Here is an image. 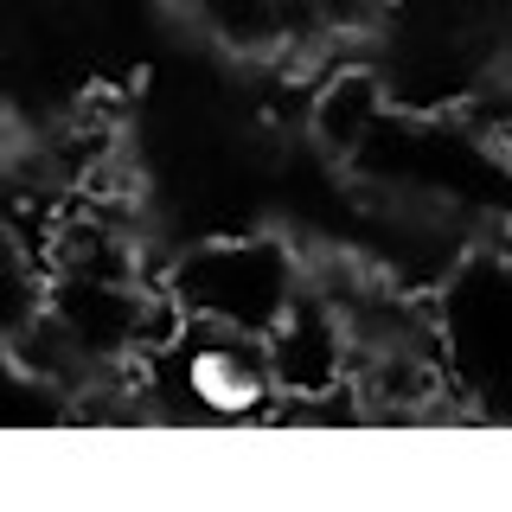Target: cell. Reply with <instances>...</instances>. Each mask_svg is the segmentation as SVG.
<instances>
[{
    "instance_id": "obj_5",
    "label": "cell",
    "mask_w": 512,
    "mask_h": 512,
    "mask_svg": "<svg viewBox=\"0 0 512 512\" xmlns=\"http://www.w3.org/2000/svg\"><path fill=\"white\" fill-rule=\"evenodd\" d=\"M186 384L205 410H250L276 391L269 372V340L263 333H237V327H212L192 320V346H186Z\"/></svg>"
},
{
    "instance_id": "obj_6",
    "label": "cell",
    "mask_w": 512,
    "mask_h": 512,
    "mask_svg": "<svg viewBox=\"0 0 512 512\" xmlns=\"http://www.w3.org/2000/svg\"><path fill=\"white\" fill-rule=\"evenodd\" d=\"M384 116H391V109H384V84L372 71H333L327 84L314 90V103H308V135H314L320 154L352 160L365 141L378 135Z\"/></svg>"
},
{
    "instance_id": "obj_1",
    "label": "cell",
    "mask_w": 512,
    "mask_h": 512,
    "mask_svg": "<svg viewBox=\"0 0 512 512\" xmlns=\"http://www.w3.org/2000/svg\"><path fill=\"white\" fill-rule=\"evenodd\" d=\"M352 173L410 212L512 218V141H487L461 122L384 116L378 135L352 154Z\"/></svg>"
},
{
    "instance_id": "obj_7",
    "label": "cell",
    "mask_w": 512,
    "mask_h": 512,
    "mask_svg": "<svg viewBox=\"0 0 512 512\" xmlns=\"http://www.w3.org/2000/svg\"><path fill=\"white\" fill-rule=\"evenodd\" d=\"M314 7H320V26L327 32H372L391 13V0H314Z\"/></svg>"
},
{
    "instance_id": "obj_4",
    "label": "cell",
    "mask_w": 512,
    "mask_h": 512,
    "mask_svg": "<svg viewBox=\"0 0 512 512\" xmlns=\"http://www.w3.org/2000/svg\"><path fill=\"white\" fill-rule=\"evenodd\" d=\"M352 365H359V346H352L346 314L333 308L320 288H301V301L276 320V333H269L276 397H288V404L333 397V391H346V384H352Z\"/></svg>"
},
{
    "instance_id": "obj_2",
    "label": "cell",
    "mask_w": 512,
    "mask_h": 512,
    "mask_svg": "<svg viewBox=\"0 0 512 512\" xmlns=\"http://www.w3.org/2000/svg\"><path fill=\"white\" fill-rule=\"evenodd\" d=\"M173 301L192 320L212 327H237V333H276V320L301 301L308 288V263L282 244V237H218V244L186 250L167 269Z\"/></svg>"
},
{
    "instance_id": "obj_3",
    "label": "cell",
    "mask_w": 512,
    "mask_h": 512,
    "mask_svg": "<svg viewBox=\"0 0 512 512\" xmlns=\"http://www.w3.org/2000/svg\"><path fill=\"white\" fill-rule=\"evenodd\" d=\"M442 352L461 404L512 416V256H461L448 269Z\"/></svg>"
}]
</instances>
